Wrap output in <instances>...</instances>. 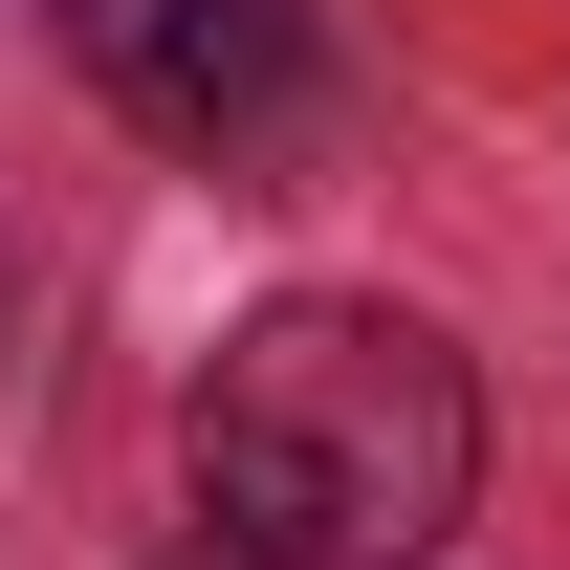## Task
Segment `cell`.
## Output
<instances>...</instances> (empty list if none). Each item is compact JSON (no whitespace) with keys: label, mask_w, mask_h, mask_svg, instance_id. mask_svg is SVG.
<instances>
[{"label":"cell","mask_w":570,"mask_h":570,"mask_svg":"<svg viewBox=\"0 0 570 570\" xmlns=\"http://www.w3.org/2000/svg\"><path fill=\"white\" fill-rule=\"evenodd\" d=\"M198 504L285 570H417L483 504V395L417 307H352V285L242 307L198 373Z\"/></svg>","instance_id":"cell-1"},{"label":"cell","mask_w":570,"mask_h":570,"mask_svg":"<svg viewBox=\"0 0 570 570\" xmlns=\"http://www.w3.org/2000/svg\"><path fill=\"white\" fill-rule=\"evenodd\" d=\"M45 22L154 154H264L307 110V0H45Z\"/></svg>","instance_id":"cell-2"}]
</instances>
